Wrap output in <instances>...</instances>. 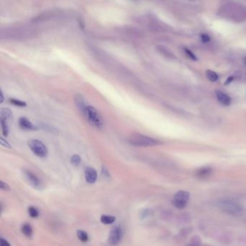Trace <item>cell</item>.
Masks as SVG:
<instances>
[{"mask_svg":"<svg viewBox=\"0 0 246 246\" xmlns=\"http://www.w3.org/2000/svg\"><path fill=\"white\" fill-rule=\"evenodd\" d=\"M128 142L136 147H152L160 144V141L140 134H134L128 138Z\"/></svg>","mask_w":246,"mask_h":246,"instance_id":"obj_1","label":"cell"},{"mask_svg":"<svg viewBox=\"0 0 246 246\" xmlns=\"http://www.w3.org/2000/svg\"><path fill=\"white\" fill-rule=\"evenodd\" d=\"M84 116L87 119L88 122L97 129H102L104 126V122L100 113L93 106H88Z\"/></svg>","mask_w":246,"mask_h":246,"instance_id":"obj_2","label":"cell"},{"mask_svg":"<svg viewBox=\"0 0 246 246\" xmlns=\"http://www.w3.org/2000/svg\"><path fill=\"white\" fill-rule=\"evenodd\" d=\"M219 207L224 212L227 214L235 215L242 211V207L240 204L232 199H224L219 202Z\"/></svg>","mask_w":246,"mask_h":246,"instance_id":"obj_3","label":"cell"},{"mask_svg":"<svg viewBox=\"0 0 246 246\" xmlns=\"http://www.w3.org/2000/svg\"><path fill=\"white\" fill-rule=\"evenodd\" d=\"M28 146L35 155L39 157H45L48 154V149L44 144L38 139H31L28 142Z\"/></svg>","mask_w":246,"mask_h":246,"instance_id":"obj_4","label":"cell"},{"mask_svg":"<svg viewBox=\"0 0 246 246\" xmlns=\"http://www.w3.org/2000/svg\"><path fill=\"white\" fill-rule=\"evenodd\" d=\"M189 200V193L185 191H179L173 197V204L178 209H183L186 207Z\"/></svg>","mask_w":246,"mask_h":246,"instance_id":"obj_5","label":"cell"},{"mask_svg":"<svg viewBox=\"0 0 246 246\" xmlns=\"http://www.w3.org/2000/svg\"><path fill=\"white\" fill-rule=\"evenodd\" d=\"M122 238V230L119 227H115L111 230L108 237V242L111 245H116Z\"/></svg>","mask_w":246,"mask_h":246,"instance_id":"obj_6","label":"cell"},{"mask_svg":"<svg viewBox=\"0 0 246 246\" xmlns=\"http://www.w3.org/2000/svg\"><path fill=\"white\" fill-rule=\"evenodd\" d=\"M215 94H216V98H217V100H219V102L221 104L224 105V106H230L231 104V98L227 94H225V92L217 90L215 91Z\"/></svg>","mask_w":246,"mask_h":246,"instance_id":"obj_7","label":"cell"},{"mask_svg":"<svg viewBox=\"0 0 246 246\" xmlns=\"http://www.w3.org/2000/svg\"><path fill=\"white\" fill-rule=\"evenodd\" d=\"M75 103L76 106H77V108L80 110V112H82V113L84 114L88 106L87 105L85 100L84 97H82V95H80V94L76 95L75 97Z\"/></svg>","mask_w":246,"mask_h":246,"instance_id":"obj_8","label":"cell"},{"mask_svg":"<svg viewBox=\"0 0 246 246\" xmlns=\"http://www.w3.org/2000/svg\"><path fill=\"white\" fill-rule=\"evenodd\" d=\"M86 181L89 183H93L97 179V172L94 168L87 167L85 171Z\"/></svg>","mask_w":246,"mask_h":246,"instance_id":"obj_9","label":"cell"},{"mask_svg":"<svg viewBox=\"0 0 246 246\" xmlns=\"http://www.w3.org/2000/svg\"><path fill=\"white\" fill-rule=\"evenodd\" d=\"M25 177L27 178V181L29 182V183L32 186H33L34 188H40V186H41V181L36 177L35 175H34L33 173L30 171H25Z\"/></svg>","mask_w":246,"mask_h":246,"instance_id":"obj_10","label":"cell"},{"mask_svg":"<svg viewBox=\"0 0 246 246\" xmlns=\"http://www.w3.org/2000/svg\"><path fill=\"white\" fill-rule=\"evenodd\" d=\"M19 125L22 128H23V129L31 130V131H35V130H37L36 126H35L33 123H31L28 119L24 118V117H22V118H20Z\"/></svg>","mask_w":246,"mask_h":246,"instance_id":"obj_11","label":"cell"},{"mask_svg":"<svg viewBox=\"0 0 246 246\" xmlns=\"http://www.w3.org/2000/svg\"><path fill=\"white\" fill-rule=\"evenodd\" d=\"M12 113L9 108H2L1 110V120L7 121L12 118Z\"/></svg>","mask_w":246,"mask_h":246,"instance_id":"obj_12","label":"cell"},{"mask_svg":"<svg viewBox=\"0 0 246 246\" xmlns=\"http://www.w3.org/2000/svg\"><path fill=\"white\" fill-rule=\"evenodd\" d=\"M116 218L113 216H110V215H103L100 217V221L102 223L105 225H110V224L113 223Z\"/></svg>","mask_w":246,"mask_h":246,"instance_id":"obj_13","label":"cell"},{"mask_svg":"<svg viewBox=\"0 0 246 246\" xmlns=\"http://www.w3.org/2000/svg\"><path fill=\"white\" fill-rule=\"evenodd\" d=\"M206 76H207V79H208L209 81L212 82H216L219 79V77H218V75L214 72V71L211 70H207L206 72Z\"/></svg>","mask_w":246,"mask_h":246,"instance_id":"obj_14","label":"cell"},{"mask_svg":"<svg viewBox=\"0 0 246 246\" xmlns=\"http://www.w3.org/2000/svg\"><path fill=\"white\" fill-rule=\"evenodd\" d=\"M22 233L27 237H30L32 235V230L30 227V225H29L28 224H25V225H23L21 228Z\"/></svg>","mask_w":246,"mask_h":246,"instance_id":"obj_15","label":"cell"},{"mask_svg":"<svg viewBox=\"0 0 246 246\" xmlns=\"http://www.w3.org/2000/svg\"><path fill=\"white\" fill-rule=\"evenodd\" d=\"M77 238H79L80 240H81L82 242H87L88 240V235L87 233H85L83 230H78L77 232Z\"/></svg>","mask_w":246,"mask_h":246,"instance_id":"obj_16","label":"cell"},{"mask_svg":"<svg viewBox=\"0 0 246 246\" xmlns=\"http://www.w3.org/2000/svg\"><path fill=\"white\" fill-rule=\"evenodd\" d=\"M158 50H159V51H160L161 54H163L165 56L168 57V58H172V57H174V56H173V54L171 53V51H170L168 50V49L163 47V46H159Z\"/></svg>","mask_w":246,"mask_h":246,"instance_id":"obj_17","label":"cell"},{"mask_svg":"<svg viewBox=\"0 0 246 246\" xmlns=\"http://www.w3.org/2000/svg\"><path fill=\"white\" fill-rule=\"evenodd\" d=\"M1 129H2V133L4 136L7 137L9 133V127L8 124H7V121L1 120Z\"/></svg>","mask_w":246,"mask_h":246,"instance_id":"obj_18","label":"cell"},{"mask_svg":"<svg viewBox=\"0 0 246 246\" xmlns=\"http://www.w3.org/2000/svg\"><path fill=\"white\" fill-rule=\"evenodd\" d=\"M9 101H10V103H12V104L17 106H20V107H24V106H26V103L22 101V100H17V99L15 98H10V100H9Z\"/></svg>","mask_w":246,"mask_h":246,"instance_id":"obj_19","label":"cell"},{"mask_svg":"<svg viewBox=\"0 0 246 246\" xmlns=\"http://www.w3.org/2000/svg\"><path fill=\"white\" fill-rule=\"evenodd\" d=\"M80 162H81V158L77 154H75L71 158V163L73 165H75V166H77L78 165H80Z\"/></svg>","mask_w":246,"mask_h":246,"instance_id":"obj_20","label":"cell"},{"mask_svg":"<svg viewBox=\"0 0 246 246\" xmlns=\"http://www.w3.org/2000/svg\"><path fill=\"white\" fill-rule=\"evenodd\" d=\"M28 213L30 214V216L32 218H35L38 216V211L35 207H30V208L28 209Z\"/></svg>","mask_w":246,"mask_h":246,"instance_id":"obj_21","label":"cell"},{"mask_svg":"<svg viewBox=\"0 0 246 246\" xmlns=\"http://www.w3.org/2000/svg\"><path fill=\"white\" fill-rule=\"evenodd\" d=\"M185 53L186 54V55L189 57L190 59H191L192 60H194V61H196L197 60V57L195 56V54L193 53L192 51L189 50L188 49H185Z\"/></svg>","mask_w":246,"mask_h":246,"instance_id":"obj_22","label":"cell"},{"mask_svg":"<svg viewBox=\"0 0 246 246\" xmlns=\"http://www.w3.org/2000/svg\"><path fill=\"white\" fill-rule=\"evenodd\" d=\"M210 169H208V168H204V169L200 170L199 172V176H206L209 173Z\"/></svg>","mask_w":246,"mask_h":246,"instance_id":"obj_23","label":"cell"},{"mask_svg":"<svg viewBox=\"0 0 246 246\" xmlns=\"http://www.w3.org/2000/svg\"><path fill=\"white\" fill-rule=\"evenodd\" d=\"M201 40L203 43H208L210 41V37L207 34H202L201 35Z\"/></svg>","mask_w":246,"mask_h":246,"instance_id":"obj_24","label":"cell"},{"mask_svg":"<svg viewBox=\"0 0 246 246\" xmlns=\"http://www.w3.org/2000/svg\"><path fill=\"white\" fill-rule=\"evenodd\" d=\"M0 184H1L0 185H1V188L2 190H4V191H8V190H10V187L7 185V184L4 183L3 181H1Z\"/></svg>","mask_w":246,"mask_h":246,"instance_id":"obj_25","label":"cell"},{"mask_svg":"<svg viewBox=\"0 0 246 246\" xmlns=\"http://www.w3.org/2000/svg\"><path fill=\"white\" fill-rule=\"evenodd\" d=\"M0 246H10V245L6 240L1 238V240H0Z\"/></svg>","mask_w":246,"mask_h":246,"instance_id":"obj_26","label":"cell"},{"mask_svg":"<svg viewBox=\"0 0 246 246\" xmlns=\"http://www.w3.org/2000/svg\"><path fill=\"white\" fill-rule=\"evenodd\" d=\"M1 144L2 145V146L5 147H10V144H9L7 141L4 140V138H1Z\"/></svg>","mask_w":246,"mask_h":246,"instance_id":"obj_27","label":"cell"},{"mask_svg":"<svg viewBox=\"0 0 246 246\" xmlns=\"http://www.w3.org/2000/svg\"><path fill=\"white\" fill-rule=\"evenodd\" d=\"M233 77H229L228 79H227V80H226V82H225V85H228V84H230V82H231L232 81H233Z\"/></svg>","mask_w":246,"mask_h":246,"instance_id":"obj_28","label":"cell"},{"mask_svg":"<svg viewBox=\"0 0 246 246\" xmlns=\"http://www.w3.org/2000/svg\"><path fill=\"white\" fill-rule=\"evenodd\" d=\"M3 100H4V96H3L2 92H1V103H2Z\"/></svg>","mask_w":246,"mask_h":246,"instance_id":"obj_29","label":"cell"},{"mask_svg":"<svg viewBox=\"0 0 246 246\" xmlns=\"http://www.w3.org/2000/svg\"><path fill=\"white\" fill-rule=\"evenodd\" d=\"M245 64L246 65V58H245Z\"/></svg>","mask_w":246,"mask_h":246,"instance_id":"obj_30","label":"cell"},{"mask_svg":"<svg viewBox=\"0 0 246 246\" xmlns=\"http://www.w3.org/2000/svg\"><path fill=\"white\" fill-rule=\"evenodd\" d=\"M199 246H200V245H199Z\"/></svg>","mask_w":246,"mask_h":246,"instance_id":"obj_31","label":"cell"}]
</instances>
